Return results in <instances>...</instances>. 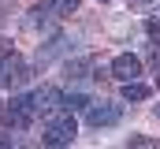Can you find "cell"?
Returning a JSON list of instances; mask_svg holds the SVG:
<instances>
[{
    "instance_id": "cell-1",
    "label": "cell",
    "mask_w": 160,
    "mask_h": 149,
    "mask_svg": "<svg viewBox=\"0 0 160 149\" xmlns=\"http://www.w3.org/2000/svg\"><path fill=\"white\" fill-rule=\"evenodd\" d=\"M75 134H78V123L67 108H56L52 116H45V134H41L45 146H71Z\"/></svg>"
},
{
    "instance_id": "cell-2",
    "label": "cell",
    "mask_w": 160,
    "mask_h": 149,
    "mask_svg": "<svg viewBox=\"0 0 160 149\" xmlns=\"http://www.w3.org/2000/svg\"><path fill=\"white\" fill-rule=\"evenodd\" d=\"M26 78H30V64H26V60H19V56H4V60H0V86L19 90Z\"/></svg>"
},
{
    "instance_id": "cell-3",
    "label": "cell",
    "mask_w": 160,
    "mask_h": 149,
    "mask_svg": "<svg viewBox=\"0 0 160 149\" xmlns=\"http://www.w3.org/2000/svg\"><path fill=\"white\" fill-rule=\"evenodd\" d=\"M119 116H123V108H119V105H112V101H89V108H86V123H89V127H116Z\"/></svg>"
},
{
    "instance_id": "cell-4",
    "label": "cell",
    "mask_w": 160,
    "mask_h": 149,
    "mask_svg": "<svg viewBox=\"0 0 160 149\" xmlns=\"http://www.w3.org/2000/svg\"><path fill=\"white\" fill-rule=\"evenodd\" d=\"M30 108H34V116H52L56 108H63V93L56 86H38L30 93Z\"/></svg>"
},
{
    "instance_id": "cell-5",
    "label": "cell",
    "mask_w": 160,
    "mask_h": 149,
    "mask_svg": "<svg viewBox=\"0 0 160 149\" xmlns=\"http://www.w3.org/2000/svg\"><path fill=\"white\" fill-rule=\"evenodd\" d=\"M11 127H30L34 123V108H30V97H11V105H8V116H4Z\"/></svg>"
},
{
    "instance_id": "cell-6",
    "label": "cell",
    "mask_w": 160,
    "mask_h": 149,
    "mask_svg": "<svg viewBox=\"0 0 160 149\" xmlns=\"http://www.w3.org/2000/svg\"><path fill=\"white\" fill-rule=\"evenodd\" d=\"M112 74H116L119 82H130V78H138V74H142V60H138L134 52H123V56L112 60Z\"/></svg>"
},
{
    "instance_id": "cell-7",
    "label": "cell",
    "mask_w": 160,
    "mask_h": 149,
    "mask_svg": "<svg viewBox=\"0 0 160 149\" xmlns=\"http://www.w3.org/2000/svg\"><path fill=\"white\" fill-rule=\"evenodd\" d=\"M97 67V60L93 56H78V60H67L63 64V78L67 82H82V78H89V71Z\"/></svg>"
},
{
    "instance_id": "cell-8",
    "label": "cell",
    "mask_w": 160,
    "mask_h": 149,
    "mask_svg": "<svg viewBox=\"0 0 160 149\" xmlns=\"http://www.w3.org/2000/svg\"><path fill=\"white\" fill-rule=\"evenodd\" d=\"M63 52H67V37H52V41H48V45L38 52V67L52 64V60H56V56H63Z\"/></svg>"
},
{
    "instance_id": "cell-9",
    "label": "cell",
    "mask_w": 160,
    "mask_h": 149,
    "mask_svg": "<svg viewBox=\"0 0 160 149\" xmlns=\"http://www.w3.org/2000/svg\"><path fill=\"white\" fill-rule=\"evenodd\" d=\"M52 11H56V0H41V4H34V8H30V19H26V23L38 30V26H45V23L52 19Z\"/></svg>"
},
{
    "instance_id": "cell-10",
    "label": "cell",
    "mask_w": 160,
    "mask_h": 149,
    "mask_svg": "<svg viewBox=\"0 0 160 149\" xmlns=\"http://www.w3.org/2000/svg\"><path fill=\"white\" fill-rule=\"evenodd\" d=\"M145 97H149V86L145 82H138V78L123 82V101H145Z\"/></svg>"
},
{
    "instance_id": "cell-11",
    "label": "cell",
    "mask_w": 160,
    "mask_h": 149,
    "mask_svg": "<svg viewBox=\"0 0 160 149\" xmlns=\"http://www.w3.org/2000/svg\"><path fill=\"white\" fill-rule=\"evenodd\" d=\"M63 108L67 112H86L89 108V97H86V93H67V97H63Z\"/></svg>"
},
{
    "instance_id": "cell-12",
    "label": "cell",
    "mask_w": 160,
    "mask_h": 149,
    "mask_svg": "<svg viewBox=\"0 0 160 149\" xmlns=\"http://www.w3.org/2000/svg\"><path fill=\"white\" fill-rule=\"evenodd\" d=\"M145 30H149V37H153V49H160V19H149Z\"/></svg>"
},
{
    "instance_id": "cell-13",
    "label": "cell",
    "mask_w": 160,
    "mask_h": 149,
    "mask_svg": "<svg viewBox=\"0 0 160 149\" xmlns=\"http://www.w3.org/2000/svg\"><path fill=\"white\" fill-rule=\"evenodd\" d=\"M78 4H82V0H56V11H60V15H71Z\"/></svg>"
},
{
    "instance_id": "cell-14",
    "label": "cell",
    "mask_w": 160,
    "mask_h": 149,
    "mask_svg": "<svg viewBox=\"0 0 160 149\" xmlns=\"http://www.w3.org/2000/svg\"><path fill=\"white\" fill-rule=\"evenodd\" d=\"M130 146H138V149H153L157 142H153V138H145V134H130Z\"/></svg>"
},
{
    "instance_id": "cell-15",
    "label": "cell",
    "mask_w": 160,
    "mask_h": 149,
    "mask_svg": "<svg viewBox=\"0 0 160 149\" xmlns=\"http://www.w3.org/2000/svg\"><path fill=\"white\" fill-rule=\"evenodd\" d=\"M0 146H11V134H4V131H0Z\"/></svg>"
},
{
    "instance_id": "cell-16",
    "label": "cell",
    "mask_w": 160,
    "mask_h": 149,
    "mask_svg": "<svg viewBox=\"0 0 160 149\" xmlns=\"http://www.w3.org/2000/svg\"><path fill=\"white\" fill-rule=\"evenodd\" d=\"M157 119H160V105H157Z\"/></svg>"
},
{
    "instance_id": "cell-17",
    "label": "cell",
    "mask_w": 160,
    "mask_h": 149,
    "mask_svg": "<svg viewBox=\"0 0 160 149\" xmlns=\"http://www.w3.org/2000/svg\"><path fill=\"white\" fill-rule=\"evenodd\" d=\"M138 4H149V0H138Z\"/></svg>"
}]
</instances>
